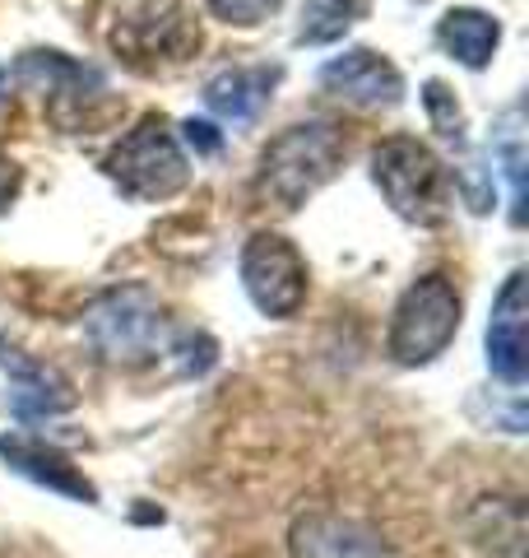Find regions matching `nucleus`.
Returning <instances> with one entry per match:
<instances>
[{"label": "nucleus", "mask_w": 529, "mask_h": 558, "mask_svg": "<svg viewBox=\"0 0 529 558\" xmlns=\"http://www.w3.org/2000/svg\"><path fill=\"white\" fill-rule=\"evenodd\" d=\"M372 182L399 219L436 229L451 215V172L414 135H391L372 149Z\"/></svg>", "instance_id": "nucleus-2"}, {"label": "nucleus", "mask_w": 529, "mask_h": 558, "mask_svg": "<svg viewBox=\"0 0 529 558\" xmlns=\"http://www.w3.org/2000/svg\"><path fill=\"white\" fill-rule=\"evenodd\" d=\"M0 461H5L14 475H24L33 484H47L51 494H65V498H75V502H98L94 480H88L70 457H61L57 447H47V442L0 438Z\"/></svg>", "instance_id": "nucleus-13"}, {"label": "nucleus", "mask_w": 529, "mask_h": 558, "mask_svg": "<svg viewBox=\"0 0 529 558\" xmlns=\"http://www.w3.org/2000/svg\"><path fill=\"white\" fill-rule=\"evenodd\" d=\"M14 80H20V89L38 94L47 102V117L57 121L61 131H75L79 121H88V108L102 102L108 94V84L94 65H79L70 61L65 51H24L20 61H14Z\"/></svg>", "instance_id": "nucleus-7"}, {"label": "nucleus", "mask_w": 529, "mask_h": 558, "mask_svg": "<svg viewBox=\"0 0 529 558\" xmlns=\"http://www.w3.org/2000/svg\"><path fill=\"white\" fill-rule=\"evenodd\" d=\"M0 368L10 373V410L20 418H51L75 405V391H70V381L57 368L33 363L24 349H14L5 340H0Z\"/></svg>", "instance_id": "nucleus-12"}, {"label": "nucleus", "mask_w": 529, "mask_h": 558, "mask_svg": "<svg viewBox=\"0 0 529 558\" xmlns=\"http://www.w3.org/2000/svg\"><path fill=\"white\" fill-rule=\"evenodd\" d=\"M473 539L502 558H525V502L520 498H479L469 512Z\"/></svg>", "instance_id": "nucleus-16"}, {"label": "nucleus", "mask_w": 529, "mask_h": 558, "mask_svg": "<svg viewBox=\"0 0 529 558\" xmlns=\"http://www.w3.org/2000/svg\"><path fill=\"white\" fill-rule=\"evenodd\" d=\"M460 330V293L446 275H422L404 289V299L395 307L391 322V354L404 368L432 363L436 354H446V344Z\"/></svg>", "instance_id": "nucleus-4"}, {"label": "nucleus", "mask_w": 529, "mask_h": 558, "mask_svg": "<svg viewBox=\"0 0 529 558\" xmlns=\"http://www.w3.org/2000/svg\"><path fill=\"white\" fill-rule=\"evenodd\" d=\"M344 163V135L325 121H303L274 135L260 154L256 191L279 209H303Z\"/></svg>", "instance_id": "nucleus-1"}, {"label": "nucleus", "mask_w": 529, "mask_h": 558, "mask_svg": "<svg viewBox=\"0 0 529 558\" xmlns=\"http://www.w3.org/2000/svg\"><path fill=\"white\" fill-rule=\"evenodd\" d=\"M488 363H492V377H502L506 387H520L529 377V275L525 270H510L497 303H492Z\"/></svg>", "instance_id": "nucleus-11"}, {"label": "nucleus", "mask_w": 529, "mask_h": 558, "mask_svg": "<svg viewBox=\"0 0 529 558\" xmlns=\"http://www.w3.org/2000/svg\"><path fill=\"white\" fill-rule=\"evenodd\" d=\"M0 94H5V65H0Z\"/></svg>", "instance_id": "nucleus-23"}, {"label": "nucleus", "mask_w": 529, "mask_h": 558, "mask_svg": "<svg viewBox=\"0 0 529 558\" xmlns=\"http://www.w3.org/2000/svg\"><path fill=\"white\" fill-rule=\"evenodd\" d=\"M182 131H186V145L196 149V154H219L223 149V135L209 126V121H186Z\"/></svg>", "instance_id": "nucleus-21"}, {"label": "nucleus", "mask_w": 529, "mask_h": 558, "mask_svg": "<svg viewBox=\"0 0 529 558\" xmlns=\"http://www.w3.org/2000/svg\"><path fill=\"white\" fill-rule=\"evenodd\" d=\"M108 178L131 201H168L190 182L186 154L163 117H145L139 126L108 154Z\"/></svg>", "instance_id": "nucleus-5"}, {"label": "nucleus", "mask_w": 529, "mask_h": 558, "mask_svg": "<svg viewBox=\"0 0 529 558\" xmlns=\"http://www.w3.org/2000/svg\"><path fill=\"white\" fill-rule=\"evenodd\" d=\"M84 336L108 363H149L168 349V317L158 293L145 284H121L98 293L84 312Z\"/></svg>", "instance_id": "nucleus-3"}, {"label": "nucleus", "mask_w": 529, "mask_h": 558, "mask_svg": "<svg viewBox=\"0 0 529 558\" xmlns=\"http://www.w3.org/2000/svg\"><path fill=\"white\" fill-rule=\"evenodd\" d=\"M422 102H428L432 131H436L441 140H451V145L465 149V112H460V102H455V94L446 89V84L428 80V84H422Z\"/></svg>", "instance_id": "nucleus-18"}, {"label": "nucleus", "mask_w": 529, "mask_h": 558, "mask_svg": "<svg viewBox=\"0 0 529 558\" xmlns=\"http://www.w3.org/2000/svg\"><path fill=\"white\" fill-rule=\"evenodd\" d=\"M436 38L460 65L483 70L492 61V51H497V43H502V24L492 20L488 10H446L441 24H436Z\"/></svg>", "instance_id": "nucleus-15"}, {"label": "nucleus", "mask_w": 529, "mask_h": 558, "mask_svg": "<svg viewBox=\"0 0 529 558\" xmlns=\"http://www.w3.org/2000/svg\"><path fill=\"white\" fill-rule=\"evenodd\" d=\"M279 75H284L279 65H233V70H219V75L205 84L209 112H219L223 121H256L264 112V102H270Z\"/></svg>", "instance_id": "nucleus-14"}, {"label": "nucleus", "mask_w": 529, "mask_h": 558, "mask_svg": "<svg viewBox=\"0 0 529 558\" xmlns=\"http://www.w3.org/2000/svg\"><path fill=\"white\" fill-rule=\"evenodd\" d=\"M353 24V10L344 5V0H316V5L303 10V28H297V38L303 43H334L344 38Z\"/></svg>", "instance_id": "nucleus-19"}, {"label": "nucleus", "mask_w": 529, "mask_h": 558, "mask_svg": "<svg viewBox=\"0 0 529 558\" xmlns=\"http://www.w3.org/2000/svg\"><path fill=\"white\" fill-rule=\"evenodd\" d=\"M112 47H116V57L135 70L176 65V61L196 57L200 24L186 5H172V0H163V5H139L112 24Z\"/></svg>", "instance_id": "nucleus-6"}, {"label": "nucleus", "mask_w": 529, "mask_h": 558, "mask_svg": "<svg viewBox=\"0 0 529 558\" xmlns=\"http://www.w3.org/2000/svg\"><path fill=\"white\" fill-rule=\"evenodd\" d=\"M242 284L264 317H297L307 303V260L279 233H256L242 247Z\"/></svg>", "instance_id": "nucleus-8"}, {"label": "nucleus", "mask_w": 529, "mask_h": 558, "mask_svg": "<svg viewBox=\"0 0 529 558\" xmlns=\"http://www.w3.org/2000/svg\"><path fill=\"white\" fill-rule=\"evenodd\" d=\"M321 89L353 102V108H399L404 102V75L395 61H385L372 47H353L344 57H334L321 65Z\"/></svg>", "instance_id": "nucleus-10"}, {"label": "nucleus", "mask_w": 529, "mask_h": 558, "mask_svg": "<svg viewBox=\"0 0 529 558\" xmlns=\"http://www.w3.org/2000/svg\"><path fill=\"white\" fill-rule=\"evenodd\" d=\"M279 5H284V0H209L214 20L233 24V28H256V24H264Z\"/></svg>", "instance_id": "nucleus-20"}, {"label": "nucleus", "mask_w": 529, "mask_h": 558, "mask_svg": "<svg viewBox=\"0 0 529 558\" xmlns=\"http://www.w3.org/2000/svg\"><path fill=\"white\" fill-rule=\"evenodd\" d=\"M20 168H14L10 159H5V154H0V215H5V209L14 205V196H20Z\"/></svg>", "instance_id": "nucleus-22"}, {"label": "nucleus", "mask_w": 529, "mask_h": 558, "mask_svg": "<svg viewBox=\"0 0 529 558\" xmlns=\"http://www.w3.org/2000/svg\"><path fill=\"white\" fill-rule=\"evenodd\" d=\"M293 558H399L377 526L344 512H303L288 531Z\"/></svg>", "instance_id": "nucleus-9"}, {"label": "nucleus", "mask_w": 529, "mask_h": 558, "mask_svg": "<svg viewBox=\"0 0 529 558\" xmlns=\"http://www.w3.org/2000/svg\"><path fill=\"white\" fill-rule=\"evenodd\" d=\"M497 159L510 178V219L525 223V140H520V112H506L497 126Z\"/></svg>", "instance_id": "nucleus-17"}]
</instances>
